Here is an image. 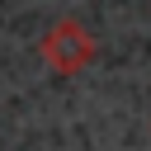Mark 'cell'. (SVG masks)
<instances>
[{
  "mask_svg": "<svg viewBox=\"0 0 151 151\" xmlns=\"http://www.w3.org/2000/svg\"><path fill=\"white\" fill-rule=\"evenodd\" d=\"M38 52H42V66H47V71H57V76H80V71L99 57V42H94V33H90L80 19H57V24H47Z\"/></svg>",
  "mask_w": 151,
  "mask_h": 151,
  "instance_id": "cell-1",
  "label": "cell"
}]
</instances>
